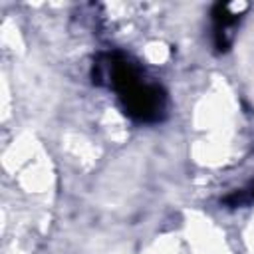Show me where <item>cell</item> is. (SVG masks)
<instances>
[{"mask_svg":"<svg viewBox=\"0 0 254 254\" xmlns=\"http://www.w3.org/2000/svg\"><path fill=\"white\" fill-rule=\"evenodd\" d=\"M119 95H121L125 111L137 121L153 123V121H159L165 113L167 97H165V91L159 85L145 83L141 79L139 83L131 85L129 89H125Z\"/></svg>","mask_w":254,"mask_h":254,"instance_id":"obj_1","label":"cell"},{"mask_svg":"<svg viewBox=\"0 0 254 254\" xmlns=\"http://www.w3.org/2000/svg\"><path fill=\"white\" fill-rule=\"evenodd\" d=\"M246 4H222L218 2L212 8V22H214V48L218 52H226L232 46L234 28L240 18V10H244Z\"/></svg>","mask_w":254,"mask_h":254,"instance_id":"obj_2","label":"cell"}]
</instances>
